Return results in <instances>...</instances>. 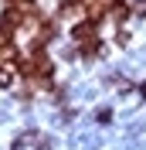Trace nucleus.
I'll return each instance as SVG.
<instances>
[{
	"mask_svg": "<svg viewBox=\"0 0 146 150\" xmlns=\"http://www.w3.org/2000/svg\"><path fill=\"white\" fill-rule=\"evenodd\" d=\"M14 82H17V68H14V65H0V85L10 89Z\"/></svg>",
	"mask_w": 146,
	"mask_h": 150,
	"instance_id": "1",
	"label": "nucleus"
},
{
	"mask_svg": "<svg viewBox=\"0 0 146 150\" xmlns=\"http://www.w3.org/2000/svg\"><path fill=\"white\" fill-rule=\"evenodd\" d=\"M95 120H99V123H109V120H112V109H99V112H95Z\"/></svg>",
	"mask_w": 146,
	"mask_h": 150,
	"instance_id": "2",
	"label": "nucleus"
},
{
	"mask_svg": "<svg viewBox=\"0 0 146 150\" xmlns=\"http://www.w3.org/2000/svg\"><path fill=\"white\" fill-rule=\"evenodd\" d=\"M133 10H136V14H146V0H139V4H136Z\"/></svg>",
	"mask_w": 146,
	"mask_h": 150,
	"instance_id": "3",
	"label": "nucleus"
},
{
	"mask_svg": "<svg viewBox=\"0 0 146 150\" xmlns=\"http://www.w3.org/2000/svg\"><path fill=\"white\" fill-rule=\"evenodd\" d=\"M139 96H143V99H146V82H143V85H139Z\"/></svg>",
	"mask_w": 146,
	"mask_h": 150,
	"instance_id": "4",
	"label": "nucleus"
}]
</instances>
